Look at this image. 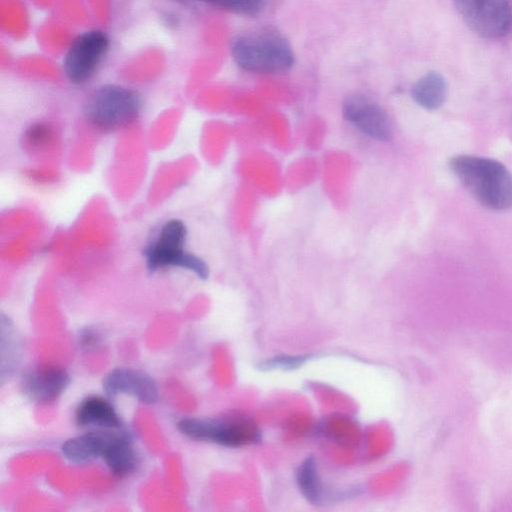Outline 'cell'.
Masks as SVG:
<instances>
[{
  "mask_svg": "<svg viewBox=\"0 0 512 512\" xmlns=\"http://www.w3.org/2000/svg\"><path fill=\"white\" fill-rule=\"evenodd\" d=\"M453 174L484 207H512V173L500 162L474 155H455L449 161Z\"/></svg>",
  "mask_w": 512,
  "mask_h": 512,
  "instance_id": "obj_1",
  "label": "cell"
},
{
  "mask_svg": "<svg viewBox=\"0 0 512 512\" xmlns=\"http://www.w3.org/2000/svg\"><path fill=\"white\" fill-rule=\"evenodd\" d=\"M231 55L241 69L260 74L288 71L295 62L291 44L274 31H259L237 37Z\"/></svg>",
  "mask_w": 512,
  "mask_h": 512,
  "instance_id": "obj_2",
  "label": "cell"
},
{
  "mask_svg": "<svg viewBox=\"0 0 512 512\" xmlns=\"http://www.w3.org/2000/svg\"><path fill=\"white\" fill-rule=\"evenodd\" d=\"M142 106L134 90L116 84L103 85L94 90L85 104L88 120L103 130H114L135 121Z\"/></svg>",
  "mask_w": 512,
  "mask_h": 512,
  "instance_id": "obj_3",
  "label": "cell"
},
{
  "mask_svg": "<svg viewBox=\"0 0 512 512\" xmlns=\"http://www.w3.org/2000/svg\"><path fill=\"white\" fill-rule=\"evenodd\" d=\"M186 227L173 219L163 225L156 240L145 251L147 266L151 271L167 267H180L194 272L199 278L209 275L208 266L199 257L184 251Z\"/></svg>",
  "mask_w": 512,
  "mask_h": 512,
  "instance_id": "obj_4",
  "label": "cell"
},
{
  "mask_svg": "<svg viewBox=\"0 0 512 512\" xmlns=\"http://www.w3.org/2000/svg\"><path fill=\"white\" fill-rule=\"evenodd\" d=\"M178 430L190 439L239 447L259 442V430L245 419L236 418H183Z\"/></svg>",
  "mask_w": 512,
  "mask_h": 512,
  "instance_id": "obj_5",
  "label": "cell"
},
{
  "mask_svg": "<svg viewBox=\"0 0 512 512\" xmlns=\"http://www.w3.org/2000/svg\"><path fill=\"white\" fill-rule=\"evenodd\" d=\"M465 23L478 35L499 39L512 31V0H452Z\"/></svg>",
  "mask_w": 512,
  "mask_h": 512,
  "instance_id": "obj_6",
  "label": "cell"
},
{
  "mask_svg": "<svg viewBox=\"0 0 512 512\" xmlns=\"http://www.w3.org/2000/svg\"><path fill=\"white\" fill-rule=\"evenodd\" d=\"M109 47L110 39L101 30L79 34L71 42L63 60L67 79L75 84L89 81L102 64Z\"/></svg>",
  "mask_w": 512,
  "mask_h": 512,
  "instance_id": "obj_7",
  "label": "cell"
},
{
  "mask_svg": "<svg viewBox=\"0 0 512 512\" xmlns=\"http://www.w3.org/2000/svg\"><path fill=\"white\" fill-rule=\"evenodd\" d=\"M343 117L361 132L377 140H388L392 129L385 110L359 93L348 95L342 106Z\"/></svg>",
  "mask_w": 512,
  "mask_h": 512,
  "instance_id": "obj_8",
  "label": "cell"
},
{
  "mask_svg": "<svg viewBox=\"0 0 512 512\" xmlns=\"http://www.w3.org/2000/svg\"><path fill=\"white\" fill-rule=\"evenodd\" d=\"M70 382L67 371L56 365H42L26 371L20 381L21 392L37 404L55 402Z\"/></svg>",
  "mask_w": 512,
  "mask_h": 512,
  "instance_id": "obj_9",
  "label": "cell"
},
{
  "mask_svg": "<svg viewBox=\"0 0 512 512\" xmlns=\"http://www.w3.org/2000/svg\"><path fill=\"white\" fill-rule=\"evenodd\" d=\"M103 389L110 398L118 394L130 395L146 404L158 400L155 380L146 372L133 368H116L103 379Z\"/></svg>",
  "mask_w": 512,
  "mask_h": 512,
  "instance_id": "obj_10",
  "label": "cell"
},
{
  "mask_svg": "<svg viewBox=\"0 0 512 512\" xmlns=\"http://www.w3.org/2000/svg\"><path fill=\"white\" fill-rule=\"evenodd\" d=\"M117 434L118 432L111 429L92 430L65 441L61 451L63 456L72 463H89L102 458Z\"/></svg>",
  "mask_w": 512,
  "mask_h": 512,
  "instance_id": "obj_11",
  "label": "cell"
},
{
  "mask_svg": "<svg viewBox=\"0 0 512 512\" xmlns=\"http://www.w3.org/2000/svg\"><path fill=\"white\" fill-rule=\"evenodd\" d=\"M75 421L79 427L117 429L121 420L111 402L101 396H88L78 405Z\"/></svg>",
  "mask_w": 512,
  "mask_h": 512,
  "instance_id": "obj_12",
  "label": "cell"
},
{
  "mask_svg": "<svg viewBox=\"0 0 512 512\" xmlns=\"http://www.w3.org/2000/svg\"><path fill=\"white\" fill-rule=\"evenodd\" d=\"M101 459L110 472L120 478L133 473L139 463L131 438L123 432H118Z\"/></svg>",
  "mask_w": 512,
  "mask_h": 512,
  "instance_id": "obj_13",
  "label": "cell"
},
{
  "mask_svg": "<svg viewBox=\"0 0 512 512\" xmlns=\"http://www.w3.org/2000/svg\"><path fill=\"white\" fill-rule=\"evenodd\" d=\"M411 94L419 106L427 110L438 109L447 97L446 80L438 72H428L414 83Z\"/></svg>",
  "mask_w": 512,
  "mask_h": 512,
  "instance_id": "obj_14",
  "label": "cell"
},
{
  "mask_svg": "<svg viewBox=\"0 0 512 512\" xmlns=\"http://www.w3.org/2000/svg\"><path fill=\"white\" fill-rule=\"evenodd\" d=\"M21 341L13 322L2 315L1 318V380L9 377L18 366Z\"/></svg>",
  "mask_w": 512,
  "mask_h": 512,
  "instance_id": "obj_15",
  "label": "cell"
},
{
  "mask_svg": "<svg viewBox=\"0 0 512 512\" xmlns=\"http://www.w3.org/2000/svg\"><path fill=\"white\" fill-rule=\"evenodd\" d=\"M296 481L301 494L314 505L323 503L325 493L316 460L307 457L298 467Z\"/></svg>",
  "mask_w": 512,
  "mask_h": 512,
  "instance_id": "obj_16",
  "label": "cell"
},
{
  "mask_svg": "<svg viewBox=\"0 0 512 512\" xmlns=\"http://www.w3.org/2000/svg\"><path fill=\"white\" fill-rule=\"evenodd\" d=\"M213 3L223 9L243 16L258 15L266 0H199Z\"/></svg>",
  "mask_w": 512,
  "mask_h": 512,
  "instance_id": "obj_17",
  "label": "cell"
},
{
  "mask_svg": "<svg viewBox=\"0 0 512 512\" xmlns=\"http://www.w3.org/2000/svg\"><path fill=\"white\" fill-rule=\"evenodd\" d=\"M308 358L307 355H278L261 362L259 369L265 371L274 369L291 370L300 367Z\"/></svg>",
  "mask_w": 512,
  "mask_h": 512,
  "instance_id": "obj_18",
  "label": "cell"
},
{
  "mask_svg": "<svg viewBox=\"0 0 512 512\" xmlns=\"http://www.w3.org/2000/svg\"><path fill=\"white\" fill-rule=\"evenodd\" d=\"M49 128L43 124L31 126L27 131V138L31 143L40 144L49 138Z\"/></svg>",
  "mask_w": 512,
  "mask_h": 512,
  "instance_id": "obj_19",
  "label": "cell"
},
{
  "mask_svg": "<svg viewBox=\"0 0 512 512\" xmlns=\"http://www.w3.org/2000/svg\"><path fill=\"white\" fill-rule=\"evenodd\" d=\"M100 343L99 334L93 329H85L81 332L80 335V344L82 348L86 350H91L96 348V346Z\"/></svg>",
  "mask_w": 512,
  "mask_h": 512,
  "instance_id": "obj_20",
  "label": "cell"
},
{
  "mask_svg": "<svg viewBox=\"0 0 512 512\" xmlns=\"http://www.w3.org/2000/svg\"><path fill=\"white\" fill-rule=\"evenodd\" d=\"M177 1L185 2V1H187V0H177Z\"/></svg>",
  "mask_w": 512,
  "mask_h": 512,
  "instance_id": "obj_21",
  "label": "cell"
}]
</instances>
